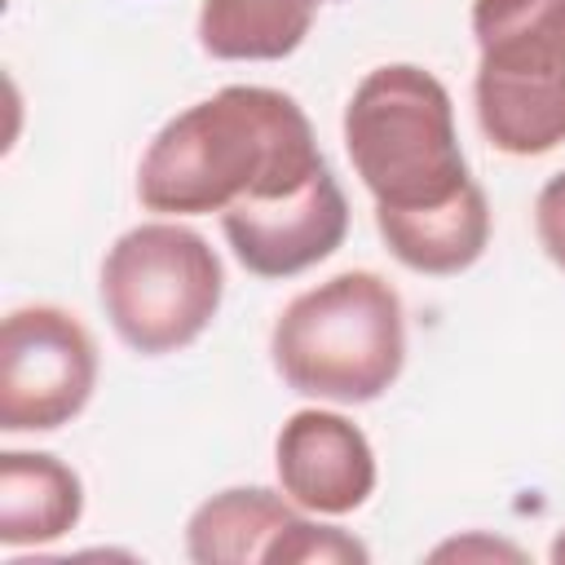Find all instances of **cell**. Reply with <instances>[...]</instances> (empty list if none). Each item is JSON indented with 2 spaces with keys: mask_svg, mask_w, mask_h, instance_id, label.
Wrapping results in <instances>:
<instances>
[{
  "mask_svg": "<svg viewBox=\"0 0 565 565\" xmlns=\"http://www.w3.org/2000/svg\"><path fill=\"white\" fill-rule=\"evenodd\" d=\"M309 115L265 84H225L172 115L137 163V199L159 216H207L278 199L322 172Z\"/></svg>",
  "mask_w": 565,
  "mask_h": 565,
  "instance_id": "cell-1",
  "label": "cell"
},
{
  "mask_svg": "<svg viewBox=\"0 0 565 565\" xmlns=\"http://www.w3.org/2000/svg\"><path fill=\"white\" fill-rule=\"evenodd\" d=\"M269 358L287 388L362 406L406 366V309L375 269H344L300 291L269 331Z\"/></svg>",
  "mask_w": 565,
  "mask_h": 565,
  "instance_id": "cell-2",
  "label": "cell"
},
{
  "mask_svg": "<svg viewBox=\"0 0 565 565\" xmlns=\"http://www.w3.org/2000/svg\"><path fill=\"white\" fill-rule=\"evenodd\" d=\"M344 150L375 212H424L459 199L472 177L446 84L411 62L362 75L344 106Z\"/></svg>",
  "mask_w": 565,
  "mask_h": 565,
  "instance_id": "cell-3",
  "label": "cell"
},
{
  "mask_svg": "<svg viewBox=\"0 0 565 565\" xmlns=\"http://www.w3.org/2000/svg\"><path fill=\"white\" fill-rule=\"evenodd\" d=\"M477 124L503 154L565 141V0H472Z\"/></svg>",
  "mask_w": 565,
  "mask_h": 565,
  "instance_id": "cell-4",
  "label": "cell"
},
{
  "mask_svg": "<svg viewBox=\"0 0 565 565\" xmlns=\"http://www.w3.org/2000/svg\"><path fill=\"white\" fill-rule=\"evenodd\" d=\"M225 269L212 243L181 221H141L102 260V309L141 358L194 344L216 318Z\"/></svg>",
  "mask_w": 565,
  "mask_h": 565,
  "instance_id": "cell-5",
  "label": "cell"
},
{
  "mask_svg": "<svg viewBox=\"0 0 565 565\" xmlns=\"http://www.w3.org/2000/svg\"><path fill=\"white\" fill-rule=\"evenodd\" d=\"M97 388V344L57 305H22L0 327V428L53 433Z\"/></svg>",
  "mask_w": 565,
  "mask_h": 565,
  "instance_id": "cell-6",
  "label": "cell"
},
{
  "mask_svg": "<svg viewBox=\"0 0 565 565\" xmlns=\"http://www.w3.org/2000/svg\"><path fill=\"white\" fill-rule=\"evenodd\" d=\"M234 260L256 278H291L327 260L349 234V203L331 168L278 199H243L221 212Z\"/></svg>",
  "mask_w": 565,
  "mask_h": 565,
  "instance_id": "cell-7",
  "label": "cell"
},
{
  "mask_svg": "<svg viewBox=\"0 0 565 565\" xmlns=\"http://www.w3.org/2000/svg\"><path fill=\"white\" fill-rule=\"evenodd\" d=\"M282 494L313 516H344L375 494L380 468L366 433L340 411L305 406L287 415L274 441Z\"/></svg>",
  "mask_w": 565,
  "mask_h": 565,
  "instance_id": "cell-8",
  "label": "cell"
},
{
  "mask_svg": "<svg viewBox=\"0 0 565 565\" xmlns=\"http://www.w3.org/2000/svg\"><path fill=\"white\" fill-rule=\"evenodd\" d=\"M84 516V481L44 450L0 455V543L40 547L71 534Z\"/></svg>",
  "mask_w": 565,
  "mask_h": 565,
  "instance_id": "cell-9",
  "label": "cell"
},
{
  "mask_svg": "<svg viewBox=\"0 0 565 565\" xmlns=\"http://www.w3.org/2000/svg\"><path fill=\"white\" fill-rule=\"evenodd\" d=\"M375 230L384 247L415 274H463L481 260L490 243V203L486 190L472 181L459 199L424 212H375Z\"/></svg>",
  "mask_w": 565,
  "mask_h": 565,
  "instance_id": "cell-10",
  "label": "cell"
},
{
  "mask_svg": "<svg viewBox=\"0 0 565 565\" xmlns=\"http://www.w3.org/2000/svg\"><path fill=\"white\" fill-rule=\"evenodd\" d=\"M300 508L265 486H230L203 499L185 521V552L199 565H247L265 561L274 543L296 525Z\"/></svg>",
  "mask_w": 565,
  "mask_h": 565,
  "instance_id": "cell-11",
  "label": "cell"
},
{
  "mask_svg": "<svg viewBox=\"0 0 565 565\" xmlns=\"http://www.w3.org/2000/svg\"><path fill=\"white\" fill-rule=\"evenodd\" d=\"M322 0H203L199 49L221 62H278L296 53Z\"/></svg>",
  "mask_w": 565,
  "mask_h": 565,
  "instance_id": "cell-12",
  "label": "cell"
},
{
  "mask_svg": "<svg viewBox=\"0 0 565 565\" xmlns=\"http://www.w3.org/2000/svg\"><path fill=\"white\" fill-rule=\"evenodd\" d=\"M366 543L335 525H318L309 516H296V525L274 543L269 565H344V561H366Z\"/></svg>",
  "mask_w": 565,
  "mask_h": 565,
  "instance_id": "cell-13",
  "label": "cell"
},
{
  "mask_svg": "<svg viewBox=\"0 0 565 565\" xmlns=\"http://www.w3.org/2000/svg\"><path fill=\"white\" fill-rule=\"evenodd\" d=\"M534 234L552 265L565 269V172H556L534 199Z\"/></svg>",
  "mask_w": 565,
  "mask_h": 565,
  "instance_id": "cell-14",
  "label": "cell"
},
{
  "mask_svg": "<svg viewBox=\"0 0 565 565\" xmlns=\"http://www.w3.org/2000/svg\"><path fill=\"white\" fill-rule=\"evenodd\" d=\"M494 552V556H521L516 547H508V543H446V547H437L433 556H463V552Z\"/></svg>",
  "mask_w": 565,
  "mask_h": 565,
  "instance_id": "cell-15",
  "label": "cell"
},
{
  "mask_svg": "<svg viewBox=\"0 0 565 565\" xmlns=\"http://www.w3.org/2000/svg\"><path fill=\"white\" fill-rule=\"evenodd\" d=\"M547 556H552V561H565V530L552 539V552H547Z\"/></svg>",
  "mask_w": 565,
  "mask_h": 565,
  "instance_id": "cell-16",
  "label": "cell"
}]
</instances>
